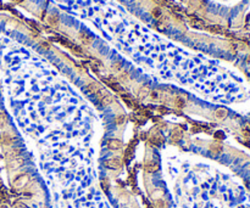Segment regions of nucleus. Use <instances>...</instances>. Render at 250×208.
I'll use <instances>...</instances> for the list:
<instances>
[{
    "label": "nucleus",
    "mask_w": 250,
    "mask_h": 208,
    "mask_svg": "<svg viewBox=\"0 0 250 208\" xmlns=\"http://www.w3.org/2000/svg\"><path fill=\"white\" fill-rule=\"evenodd\" d=\"M81 37H82L83 41H86V43H90V38L87 36V34H84V33H81Z\"/></svg>",
    "instance_id": "nucleus-18"
},
{
    "label": "nucleus",
    "mask_w": 250,
    "mask_h": 208,
    "mask_svg": "<svg viewBox=\"0 0 250 208\" xmlns=\"http://www.w3.org/2000/svg\"><path fill=\"white\" fill-rule=\"evenodd\" d=\"M215 136H216V139H222L223 138V133H222V131H216V133H215Z\"/></svg>",
    "instance_id": "nucleus-21"
},
{
    "label": "nucleus",
    "mask_w": 250,
    "mask_h": 208,
    "mask_svg": "<svg viewBox=\"0 0 250 208\" xmlns=\"http://www.w3.org/2000/svg\"><path fill=\"white\" fill-rule=\"evenodd\" d=\"M22 164H23V161L21 158L15 159L13 162H11V168H17V167H20V165H22Z\"/></svg>",
    "instance_id": "nucleus-10"
},
{
    "label": "nucleus",
    "mask_w": 250,
    "mask_h": 208,
    "mask_svg": "<svg viewBox=\"0 0 250 208\" xmlns=\"http://www.w3.org/2000/svg\"><path fill=\"white\" fill-rule=\"evenodd\" d=\"M123 121H124V116L120 114V116H117V117H116V123H117V124H122V123H123Z\"/></svg>",
    "instance_id": "nucleus-16"
},
{
    "label": "nucleus",
    "mask_w": 250,
    "mask_h": 208,
    "mask_svg": "<svg viewBox=\"0 0 250 208\" xmlns=\"http://www.w3.org/2000/svg\"><path fill=\"white\" fill-rule=\"evenodd\" d=\"M215 116H216L218 119H223L225 117L227 116V111L225 108H218L216 112H215Z\"/></svg>",
    "instance_id": "nucleus-6"
},
{
    "label": "nucleus",
    "mask_w": 250,
    "mask_h": 208,
    "mask_svg": "<svg viewBox=\"0 0 250 208\" xmlns=\"http://www.w3.org/2000/svg\"><path fill=\"white\" fill-rule=\"evenodd\" d=\"M121 162L119 159H115V158H111V159H106L105 161V167L110 168V169H117L120 168Z\"/></svg>",
    "instance_id": "nucleus-2"
},
{
    "label": "nucleus",
    "mask_w": 250,
    "mask_h": 208,
    "mask_svg": "<svg viewBox=\"0 0 250 208\" xmlns=\"http://www.w3.org/2000/svg\"><path fill=\"white\" fill-rule=\"evenodd\" d=\"M107 147L110 150H120L122 147V142L117 139H111V140L107 141Z\"/></svg>",
    "instance_id": "nucleus-3"
},
{
    "label": "nucleus",
    "mask_w": 250,
    "mask_h": 208,
    "mask_svg": "<svg viewBox=\"0 0 250 208\" xmlns=\"http://www.w3.org/2000/svg\"><path fill=\"white\" fill-rule=\"evenodd\" d=\"M150 142L154 144L155 146H160V145H162V142H164V139L160 135H156V136L150 138Z\"/></svg>",
    "instance_id": "nucleus-5"
},
{
    "label": "nucleus",
    "mask_w": 250,
    "mask_h": 208,
    "mask_svg": "<svg viewBox=\"0 0 250 208\" xmlns=\"http://www.w3.org/2000/svg\"><path fill=\"white\" fill-rule=\"evenodd\" d=\"M15 1H17V3H21V1H22V0H15Z\"/></svg>",
    "instance_id": "nucleus-23"
},
{
    "label": "nucleus",
    "mask_w": 250,
    "mask_h": 208,
    "mask_svg": "<svg viewBox=\"0 0 250 208\" xmlns=\"http://www.w3.org/2000/svg\"><path fill=\"white\" fill-rule=\"evenodd\" d=\"M184 105H185V101H184V99H183V98H177V99H176V107H178V108H183V107H184Z\"/></svg>",
    "instance_id": "nucleus-9"
},
{
    "label": "nucleus",
    "mask_w": 250,
    "mask_h": 208,
    "mask_svg": "<svg viewBox=\"0 0 250 208\" xmlns=\"http://www.w3.org/2000/svg\"><path fill=\"white\" fill-rule=\"evenodd\" d=\"M211 151L212 152H221L222 147L220 146V145H212V146H211Z\"/></svg>",
    "instance_id": "nucleus-14"
},
{
    "label": "nucleus",
    "mask_w": 250,
    "mask_h": 208,
    "mask_svg": "<svg viewBox=\"0 0 250 208\" xmlns=\"http://www.w3.org/2000/svg\"><path fill=\"white\" fill-rule=\"evenodd\" d=\"M0 208H6V207H0Z\"/></svg>",
    "instance_id": "nucleus-24"
},
{
    "label": "nucleus",
    "mask_w": 250,
    "mask_h": 208,
    "mask_svg": "<svg viewBox=\"0 0 250 208\" xmlns=\"http://www.w3.org/2000/svg\"><path fill=\"white\" fill-rule=\"evenodd\" d=\"M6 123V117L4 113H0V126H4Z\"/></svg>",
    "instance_id": "nucleus-17"
},
{
    "label": "nucleus",
    "mask_w": 250,
    "mask_h": 208,
    "mask_svg": "<svg viewBox=\"0 0 250 208\" xmlns=\"http://www.w3.org/2000/svg\"><path fill=\"white\" fill-rule=\"evenodd\" d=\"M180 139V133L179 131H175V133H172V140L173 141H178Z\"/></svg>",
    "instance_id": "nucleus-13"
},
{
    "label": "nucleus",
    "mask_w": 250,
    "mask_h": 208,
    "mask_svg": "<svg viewBox=\"0 0 250 208\" xmlns=\"http://www.w3.org/2000/svg\"><path fill=\"white\" fill-rule=\"evenodd\" d=\"M49 23L50 24H56L58 23V17L56 16H50L49 17Z\"/></svg>",
    "instance_id": "nucleus-15"
},
{
    "label": "nucleus",
    "mask_w": 250,
    "mask_h": 208,
    "mask_svg": "<svg viewBox=\"0 0 250 208\" xmlns=\"http://www.w3.org/2000/svg\"><path fill=\"white\" fill-rule=\"evenodd\" d=\"M111 101H112V98H111V96H110L107 93H106V95L104 96V98L100 100V102H101V105H103V106H106V105H109V103H110Z\"/></svg>",
    "instance_id": "nucleus-7"
},
{
    "label": "nucleus",
    "mask_w": 250,
    "mask_h": 208,
    "mask_svg": "<svg viewBox=\"0 0 250 208\" xmlns=\"http://www.w3.org/2000/svg\"><path fill=\"white\" fill-rule=\"evenodd\" d=\"M15 207H16V208H28V207H27V205H25V203H22V202H17V203L15 205Z\"/></svg>",
    "instance_id": "nucleus-20"
},
{
    "label": "nucleus",
    "mask_w": 250,
    "mask_h": 208,
    "mask_svg": "<svg viewBox=\"0 0 250 208\" xmlns=\"http://www.w3.org/2000/svg\"><path fill=\"white\" fill-rule=\"evenodd\" d=\"M243 134L245 136H250V124H245V126L243 127Z\"/></svg>",
    "instance_id": "nucleus-12"
},
{
    "label": "nucleus",
    "mask_w": 250,
    "mask_h": 208,
    "mask_svg": "<svg viewBox=\"0 0 250 208\" xmlns=\"http://www.w3.org/2000/svg\"><path fill=\"white\" fill-rule=\"evenodd\" d=\"M152 15H154V17H160L161 11L159 10V9H154V10H152Z\"/></svg>",
    "instance_id": "nucleus-19"
},
{
    "label": "nucleus",
    "mask_w": 250,
    "mask_h": 208,
    "mask_svg": "<svg viewBox=\"0 0 250 208\" xmlns=\"http://www.w3.org/2000/svg\"><path fill=\"white\" fill-rule=\"evenodd\" d=\"M27 181H28V175L22 174V175L17 177V179L13 181V186L15 188H22V186H25L27 184Z\"/></svg>",
    "instance_id": "nucleus-1"
},
{
    "label": "nucleus",
    "mask_w": 250,
    "mask_h": 208,
    "mask_svg": "<svg viewBox=\"0 0 250 208\" xmlns=\"http://www.w3.org/2000/svg\"><path fill=\"white\" fill-rule=\"evenodd\" d=\"M155 205H156V207H157V208H166V203H165V201H164V200H161V198L156 200V201H155Z\"/></svg>",
    "instance_id": "nucleus-11"
},
{
    "label": "nucleus",
    "mask_w": 250,
    "mask_h": 208,
    "mask_svg": "<svg viewBox=\"0 0 250 208\" xmlns=\"http://www.w3.org/2000/svg\"><path fill=\"white\" fill-rule=\"evenodd\" d=\"M144 169L148 173H154L159 169V164L156 162H148V163L144 164Z\"/></svg>",
    "instance_id": "nucleus-4"
},
{
    "label": "nucleus",
    "mask_w": 250,
    "mask_h": 208,
    "mask_svg": "<svg viewBox=\"0 0 250 208\" xmlns=\"http://www.w3.org/2000/svg\"><path fill=\"white\" fill-rule=\"evenodd\" d=\"M98 89H99L98 85L94 84V83H90V84L87 87V91H88V93H92V94H95Z\"/></svg>",
    "instance_id": "nucleus-8"
},
{
    "label": "nucleus",
    "mask_w": 250,
    "mask_h": 208,
    "mask_svg": "<svg viewBox=\"0 0 250 208\" xmlns=\"http://www.w3.org/2000/svg\"><path fill=\"white\" fill-rule=\"evenodd\" d=\"M151 98L152 99H159V94H157V91H151Z\"/></svg>",
    "instance_id": "nucleus-22"
}]
</instances>
